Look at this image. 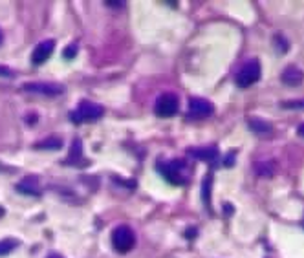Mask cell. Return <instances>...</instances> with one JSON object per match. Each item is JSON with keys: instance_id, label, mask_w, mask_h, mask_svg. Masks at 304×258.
<instances>
[{"instance_id": "30bf717a", "label": "cell", "mask_w": 304, "mask_h": 258, "mask_svg": "<svg viewBox=\"0 0 304 258\" xmlns=\"http://www.w3.org/2000/svg\"><path fill=\"white\" fill-rule=\"evenodd\" d=\"M249 128L257 134L258 138H270L271 134H273V126H271L270 121L266 119H258V117H251L249 119Z\"/></svg>"}, {"instance_id": "7c38bea8", "label": "cell", "mask_w": 304, "mask_h": 258, "mask_svg": "<svg viewBox=\"0 0 304 258\" xmlns=\"http://www.w3.org/2000/svg\"><path fill=\"white\" fill-rule=\"evenodd\" d=\"M280 77H282V83L288 84V86H297L304 81V71L299 70L297 66H288Z\"/></svg>"}, {"instance_id": "5b68a950", "label": "cell", "mask_w": 304, "mask_h": 258, "mask_svg": "<svg viewBox=\"0 0 304 258\" xmlns=\"http://www.w3.org/2000/svg\"><path fill=\"white\" fill-rule=\"evenodd\" d=\"M178 108H180V99H178V96L172 92L162 94L154 103V112L158 117L176 116V114H178Z\"/></svg>"}, {"instance_id": "52a82bcc", "label": "cell", "mask_w": 304, "mask_h": 258, "mask_svg": "<svg viewBox=\"0 0 304 258\" xmlns=\"http://www.w3.org/2000/svg\"><path fill=\"white\" fill-rule=\"evenodd\" d=\"M22 88L29 94H39V96H48V97H55L64 94V86L59 83H24Z\"/></svg>"}, {"instance_id": "8992f818", "label": "cell", "mask_w": 304, "mask_h": 258, "mask_svg": "<svg viewBox=\"0 0 304 258\" xmlns=\"http://www.w3.org/2000/svg\"><path fill=\"white\" fill-rule=\"evenodd\" d=\"M214 106L211 101L202 99V97H191L189 99V110H187V119H205V117L212 116Z\"/></svg>"}, {"instance_id": "e0dca14e", "label": "cell", "mask_w": 304, "mask_h": 258, "mask_svg": "<svg viewBox=\"0 0 304 258\" xmlns=\"http://www.w3.org/2000/svg\"><path fill=\"white\" fill-rule=\"evenodd\" d=\"M282 108H293V110H300L304 108V99L302 101H284Z\"/></svg>"}, {"instance_id": "ac0fdd59", "label": "cell", "mask_w": 304, "mask_h": 258, "mask_svg": "<svg viewBox=\"0 0 304 258\" xmlns=\"http://www.w3.org/2000/svg\"><path fill=\"white\" fill-rule=\"evenodd\" d=\"M75 55H77V44H70V46L64 50V59L70 61V59H74Z\"/></svg>"}, {"instance_id": "277c9868", "label": "cell", "mask_w": 304, "mask_h": 258, "mask_svg": "<svg viewBox=\"0 0 304 258\" xmlns=\"http://www.w3.org/2000/svg\"><path fill=\"white\" fill-rule=\"evenodd\" d=\"M260 73H262V68H260L258 59H249V61L238 70L235 81H237V84L240 88H249L251 84H255L260 79Z\"/></svg>"}, {"instance_id": "7a4b0ae2", "label": "cell", "mask_w": 304, "mask_h": 258, "mask_svg": "<svg viewBox=\"0 0 304 258\" xmlns=\"http://www.w3.org/2000/svg\"><path fill=\"white\" fill-rule=\"evenodd\" d=\"M104 114V108L101 104L92 103V101H81L77 110L70 112V119L74 123H88V121H97L101 119Z\"/></svg>"}, {"instance_id": "ffe728a7", "label": "cell", "mask_w": 304, "mask_h": 258, "mask_svg": "<svg viewBox=\"0 0 304 258\" xmlns=\"http://www.w3.org/2000/svg\"><path fill=\"white\" fill-rule=\"evenodd\" d=\"M48 258H64V256H61V254H57V253H51Z\"/></svg>"}, {"instance_id": "6da1fadb", "label": "cell", "mask_w": 304, "mask_h": 258, "mask_svg": "<svg viewBox=\"0 0 304 258\" xmlns=\"http://www.w3.org/2000/svg\"><path fill=\"white\" fill-rule=\"evenodd\" d=\"M158 172L172 185H185L189 181V167L182 159L158 163Z\"/></svg>"}, {"instance_id": "3957f363", "label": "cell", "mask_w": 304, "mask_h": 258, "mask_svg": "<svg viewBox=\"0 0 304 258\" xmlns=\"http://www.w3.org/2000/svg\"><path fill=\"white\" fill-rule=\"evenodd\" d=\"M112 246L117 253L125 254L136 246V234L129 225H117L112 231Z\"/></svg>"}, {"instance_id": "d6986e66", "label": "cell", "mask_w": 304, "mask_h": 258, "mask_svg": "<svg viewBox=\"0 0 304 258\" xmlns=\"http://www.w3.org/2000/svg\"><path fill=\"white\" fill-rule=\"evenodd\" d=\"M104 4H109V6H123V2H112V0H106Z\"/></svg>"}, {"instance_id": "5bb4252c", "label": "cell", "mask_w": 304, "mask_h": 258, "mask_svg": "<svg viewBox=\"0 0 304 258\" xmlns=\"http://www.w3.org/2000/svg\"><path fill=\"white\" fill-rule=\"evenodd\" d=\"M61 146H63V139L57 138V136H50V138L35 143V149L39 150H59Z\"/></svg>"}, {"instance_id": "8fae6325", "label": "cell", "mask_w": 304, "mask_h": 258, "mask_svg": "<svg viewBox=\"0 0 304 258\" xmlns=\"http://www.w3.org/2000/svg\"><path fill=\"white\" fill-rule=\"evenodd\" d=\"M66 163H70V165H74V167H84L86 159L83 158V141H81V139H74L70 154H68V158H66Z\"/></svg>"}, {"instance_id": "7402d4cb", "label": "cell", "mask_w": 304, "mask_h": 258, "mask_svg": "<svg viewBox=\"0 0 304 258\" xmlns=\"http://www.w3.org/2000/svg\"><path fill=\"white\" fill-rule=\"evenodd\" d=\"M0 42H2V29H0Z\"/></svg>"}, {"instance_id": "44dd1931", "label": "cell", "mask_w": 304, "mask_h": 258, "mask_svg": "<svg viewBox=\"0 0 304 258\" xmlns=\"http://www.w3.org/2000/svg\"><path fill=\"white\" fill-rule=\"evenodd\" d=\"M299 134L304 138V125H300V126H299Z\"/></svg>"}, {"instance_id": "9a60e30c", "label": "cell", "mask_w": 304, "mask_h": 258, "mask_svg": "<svg viewBox=\"0 0 304 258\" xmlns=\"http://www.w3.org/2000/svg\"><path fill=\"white\" fill-rule=\"evenodd\" d=\"M19 247V242L13 240V238H6V240L0 242V256H6V254H9L13 249H17Z\"/></svg>"}, {"instance_id": "ba28073f", "label": "cell", "mask_w": 304, "mask_h": 258, "mask_svg": "<svg viewBox=\"0 0 304 258\" xmlns=\"http://www.w3.org/2000/svg\"><path fill=\"white\" fill-rule=\"evenodd\" d=\"M53 48H55V41H51V39L42 41L41 44H37V48L31 53V63L37 64V66H41L42 63H46L48 59H50V55L53 53Z\"/></svg>"}, {"instance_id": "9c48e42d", "label": "cell", "mask_w": 304, "mask_h": 258, "mask_svg": "<svg viewBox=\"0 0 304 258\" xmlns=\"http://www.w3.org/2000/svg\"><path fill=\"white\" fill-rule=\"evenodd\" d=\"M189 156L194 159H202V161H209V163L218 161L217 146H196V149H189Z\"/></svg>"}, {"instance_id": "2e32d148", "label": "cell", "mask_w": 304, "mask_h": 258, "mask_svg": "<svg viewBox=\"0 0 304 258\" xmlns=\"http://www.w3.org/2000/svg\"><path fill=\"white\" fill-rule=\"evenodd\" d=\"M212 183V174H207L204 178V204L211 207V194H209V187Z\"/></svg>"}, {"instance_id": "4fadbf2b", "label": "cell", "mask_w": 304, "mask_h": 258, "mask_svg": "<svg viewBox=\"0 0 304 258\" xmlns=\"http://www.w3.org/2000/svg\"><path fill=\"white\" fill-rule=\"evenodd\" d=\"M17 191L24 192V194L28 196H39L41 194V185H39V179L35 178V176H28V178H24L21 181V183H17Z\"/></svg>"}]
</instances>
